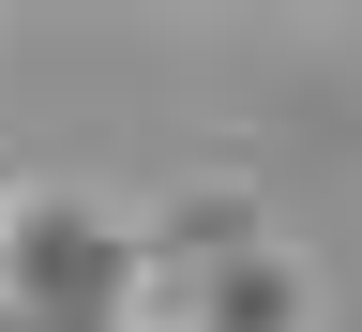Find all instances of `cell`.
Wrapping results in <instances>:
<instances>
[{"label":"cell","instance_id":"obj_2","mask_svg":"<svg viewBox=\"0 0 362 332\" xmlns=\"http://www.w3.org/2000/svg\"><path fill=\"white\" fill-rule=\"evenodd\" d=\"M0 212H16V197H0Z\"/></svg>","mask_w":362,"mask_h":332},{"label":"cell","instance_id":"obj_1","mask_svg":"<svg viewBox=\"0 0 362 332\" xmlns=\"http://www.w3.org/2000/svg\"><path fill=\"white\" fill-rule=\"evenodd\" d=\"M136 257H151V272H181V287H211V272H242V257H272V242H257V197H242V181H181V197H166V227H151Z\"/></svg>","mask_w":362,"mask_h":332}]
</instances>
